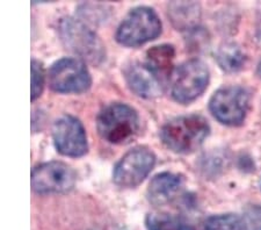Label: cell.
<instances>
[{
  "label": "cell",
  "mask_w": 261,
  "mask_h": 230,
  "mask_svg": "<svg viewBox=\"0 0 261 230\" xmlns=\"http://www.w3.org/2000/svg\"><path fill=\"white\" fill-rule=\"evenodd\" d=\"M210 133V125L197 114L174 118L163 125L161 139L168 149L176 154H191L203 144Z\"/></svg>",
  "instance_id": "6da1fadb"
},
{
  "label": "cell",
  "mask_w": 261,
  "mask_h": 230,
  "mask_svg": "<svg viewBox=\"0 0 261 230\" xmlns=\"http://www.w3.org/2000/svg\"><path fill=\"white\" fill-rule=\"evenodd\" d=\"M96 127L103 140L112 144H123L137 135L140 116L129 105L113 103L101 110Z\"/></svg>",
  "instance_id": "7a4b0ae2"
},
{
  "label": "cell",
  "mask_w": 261,
  "mask_h": 230,
  "mask_svg": "<svg viewBox=\"0 0 261 230\" xmlns=\"http://www.w3.org/2000/svg\"><path fill=\"white\" fill-rule=\"evenodd\" d=\"M57 33L66 49L85 61L100 64L106 57L105 45L99 36L81 20L62 18L57 23Z\"/></svg>",
  "instance_id": "3957f363"
},
{
  "label": "cell",
  "mask_w": 261,
  "mask_h": 230,
  "mask_svg": "<svg viewBox=\"0 0 261 230\" xmlns=\"http://www.w3.org/2000/svg\"><path fill=\"white\" fill-rule=\"evenodd\" d=\"M162 22L152 8L141 6L134 8L125 16L116 32V41L125 47H140L158 37Z\"/></svg>",
  "instance_id": "277c9868"
},
{
  "label": "cell",
  "mask_w": 261,
  "mask_h": 230,
  "mask_svg": "<svg viewBox=\"0 0 261 230\" xmlns=\"http://www.w3.org/2000/svg\"><path fill=\"white\" fill-rule=\"evenodd\" d=\"M209 78L208 66L202 61L193 58L182 63L172 81V97L180 104L194 101L208 87Z\"/></svg>",
  "instance_id": "5b68a950"
},
{
  "label": "cell",
  "mask_w": 261,
  "mask_h": 230,
  "mask_svg": "<svg viewBox=\"0 0 261 230\" xmlns=\"http://www.w3.org/2000/svg\"><path fill=\"white\" fill-rule=\"evenodd\" d=\"M250 94L241 86L222 87L214 93L209 103L212 114L221 123L239 125L246 118Z\"/></svg>",
  "instance_id": "8992f818"
},
{
  "label": "cell",
  "mask_w": 261,
  "mask_h": 230,
  "mask_svg": "<svg viewBox=\"0 0 261 230\" xmlns=\"http://www.w3.org/2000/svg\"><path fill=\"white\" fill-rule=\"evenodd\" d=\"M91 84L86 65L77 58H62L49 70V85L58 93H83L90 89Z\"/></svg>",
  "instance_id": "52a82bcc"
},
{
  "label": "cell",
  "mask_w": 261,
  "mask_h": 230,
  "mask_svg": "<svg viewBox=\"0 0 261 230\" xmlns=\"http://www.w3.org/2000/svg\"><path fill=\"white\" fill-rule=\"evenodd\" d=\"M154 164V154L145 146H137L125 154L115 165L113 182L123 188L136 187L149 175Z\"/></svg>",
  "instance_id": "ba28073f"
},
{
  "label": "cell",
  "mask_w": 261,
  "mask_h": 230,
  "mask_svg": "<svg viewBox=\"0 0 261 230\" xmlns=\"http://www.w3.org/2000/svg\"><path fill=\"white\" fill-rule=\"evenodd\" d=\"M77 182L72 167L63 162H48L35 166L32 171V187L39 194L66 193Z\"/></svg>",
  "instance_id": "9c48e42d"
},
{
  "label": "cell",
  "mask_w": 261,
  "mask_h": 230,
  "mask_svg": "<svg viewBox=\"0 0 261 230\" xmlns=\"http://www.w3.org/2000/svg\"><path fill=\"white\" fill-rule=\"evenodd\" d=\"M54 143L57 151L69 157L84 156L88 150L87 136L81 120L63 115L53 127Z\"/></svg>",
  "instance_id": "30bf717a"
},
{
  "label": "cell",
  "mask_w": 261,
  "mask_h": 230,
  "mask_svg": "<svg viewBox=\"0 0 261 230\" xmlns=\"http://www.w3.org/2000/svg\"><path fill=\"white\" fill-rule=\"evenodd\" d=\"M124 78L129 89L144 99H153L162 94L164 84L145 64L133 63L124 69Z\"/></svg>",
  "instance_id": "8fae6325"
},
{
  "label": "cell",
  "mask_w": 261,
  "mask_h": 230,
  "mask_svg": "<svg viewBox=\"0 0 261 230\" xmlns=\"http://www.w3.org/2000/svg\"><path fill=\"white\" fill-rule=\"evenodd\" d=\"M184 181L179 174L162 172L154 175L147 188V199L154 206H164L178 196Z\"/></svg>",
  "instance_id": "7c38bea8"
},
{
  "label": "cell",
  "mask_w": 261,
  "mask_h": 230,
  "mask_svg": "<svg viewBox=\"0 0 261 230\" xmlns=\"http://www.w3.org/2000/svg\"><path fill=\"white\" fill-rule=\"evenodd\" d=\"M174 58V48L170 44L155 45L147 50L145 65L163 84L171 74Z\"/></svg>",
  "instance_id": "4fadbf2b"
},
{
  "label": "cell",
  "mask_w": 261,
  "mask_h": 230,
  "mask_svg": "<svg viewBox=\"0 0 261 230\" xmlns=\"http://www.w3.org/2000/svg\"><path fill=\"white\" fill-rule=\"evenodd\" d=\"M168 18L178 31L195 29L200 19V6L195 3L173 2L168 5Z\"/></svg>",
  "instance_id": "5bb4252c"
},
{
  "label": "cell",
  "mask_w": 261,
  "mask_h": 230,
  "mask_svg": "<svg viewBox=\"0 0 261 230\" xmlns=\"http://www.w3.org/2000/svg\"><path fill=\"white\" fill-rule=\"evenodd\" d=\"M216 61L222 70L226 72H236L243 68L245 55L236 43H224L217 50Z\"/></svg>",
  "instance_id": "9a60e30c"
},
{
  "label": "cell",
  "mask_w": 261,
  "mask_h": 230,
  "mask_svg": "<svg viewBox=\"0 0 261 230\" xmlns=\"http://www.w3.org/2000/svg\"><path fill=\"white\" fill-rule=\"evenodd\" d=\"M147 230H195L192 224L178 216L168 214H149L145 219Z\"/></svg>",
  "instance_id": "2e32d148"
},
{
  "label": "cell",
  "mask_w": 261,
  "mask_h": 230,
  "mask_svg": "<svg viewBox=\"0 0 261 230\" xmlns=\"http://www.w3.org/2000/svg\"><path fill=\"white\" fill-rule=\"evenodd\" d=\"M243 222L237 215L223 214L209 217L205 221L204 230H243Z\"/></svg>",
  "instance_id": "e0dca14e"
},
{
  "label": "cell",
  "mask_w": 261,
  "mask_h": 230,
  "mask_svg": "<svg viewBox=\"0 0 261 230\" xmlns=\"http://www.w3.org/2000/svg\"><path fill=\"white\" fill-rule=\"evenodd\" d=\"M44 86V71L42 63L32 61V100H36L42 94Z\"/></svg>",
  "instance_id": "ac0fdd59"
},
{
  "label": "cell",
  "mask_w": 261,
  "mask_h": 230,
  "mask_svg": "<svg viewBox=\"0 0 261 230\" xmlns=\"http://www.w3.org/2000/svg\"><path fill=\"white\" fill-rule=\"evenodd\" d=\"M242 222L244 230H261V207L256 205L246 207Z\"/></svg>",
  "instance_id": "d6986e66"
},
{
  "label": "cell",
  "mask_w": 261,
  "mask_h": 230,
  "mask_svg": "<svg viewBox=\"0 0 261 230\" xmlns=\"http://www.w3.org/2000/svg\"><path fill=\"white\" fill-rule=\"evenodd\" d=\"M101 230H125L124 228L119 227V225H114V227H108V228H105V229H101Z\"/></svg>",
  "instance_id": "ffe728a7"
},
{
  "label": "cell",
  "mask_w": 261,
  "mask_h": 230,
  "mask_svg": "<svg viewBox=\"0 0 261 230\" xmlns=\"http://www.w3.org/2000/svg\"><path fill=\"white\" fill-rule=\"evenodd\" d=\"M258 71H259V74H260V78H261V62L259 63V68H258Z\"/></svg>",
  "instance_id": "44dd1931"
}]
</instances>
